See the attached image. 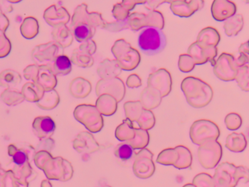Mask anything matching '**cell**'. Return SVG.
Returning <instances> with one entry per match:
<instances>
[{
  "mask_svg": "<svg viewBox=\"0 0 249 187\" xmlns=\"http://www.w3.org/2000/svg\"><path fill=\"white\" fill-rule=\"evenodd\" d=\"M181 88L188 103L194 108L206 107L212 101L213 91L212 86L199 78H185L181 82Z\"/></svg>",
  "mask_w": 249,
  "mask_h": 187,
  "instance_id": "6da1fadb",
  "label": "cell"
},
{
  "mask_svg": "<svg viewBox=\"0 0 249 187\" xmlns=\"http://www.w3.org/2000/svg\"><path fill=\"white\" fill-rule=\"evenodd\" d=\"M138 45L143 54L155 55L165 49L167 46V38L162 30L147 27L143 28L139 33Z\"/></svg>",
  "mask_w": 249,
  "mask_h": 187,
  "instance_id": "7a4b0ae2",
  "label": "cell"
},
{
  "mask_svg": "<svg viewBox=\"0 0 249 187\" xmlns=\"http://www.w3.org/2000/svg\"><path fill=\"white\" fill-rule=\"evenodd\" d=\"M111 51L122 70L133 71L141 62L139 51L123 39L117 41Z\"/></svg>",
  "mask_w": 249,
  "mask_h": 187,
  "instance_id": "3957f363",
  "label": "cell"
},
{
  "mask_svg": "<svg viewBox=\"0 0 249 187\" xmlns=\"http://www.w3.org/2000/svg\"><path fill=\"white\" fill-rule=\"evenodd\" d=\"M73 116L76 120L84 125L90 133H98L104 127L103 115L95 105L81 104L75 108Z\"/></svg>",
  "mask_w": 249,
  "mask_h": 187,
  "instance_id": "277c9868",
  "label": "cell"
},
{
  "mask_svg": "<svg viewBox=\"0 0 249 187\" xmlns=\"http://www.w3.org/2000/svg\"><path fill=\"white\" fill-rule=\"evenodd\" d=\"M220 136L219 127L211 120H196L192 124L190 129L191 141L198 146L210 140H217Z\"/></svg>",
  "mask_w": 249,
  "mask_h": 187,
  "instance_id": "5b68a950",
  "label": "cell"
},
{
  "mask_svg": "<svg viewBox=\"0 0 249 187\" xmlns=\"http://www.w3.org/2000/svg\"><path fill=\"white\" fill-rule=\"evenodd\" d=\"M222 156V147L217 140H210L199 146L198 157L200 164L207 169H212L219 163Z\"/></svg>",
  "mask_w": 249,
  "mask_h": 187,
  "instance_id": "8992f818",
  "label": "cell"
},
{
  "mask_svg": "<svg viewBox=\"0 0 249 187\" xmlns=\"http://www.w3.org/2000/svg\"><path fill=\"white\" fill-rule=\"evenodd\" d=\"M213 67L215 75L218 79L226 82L235 80L239 68L234 55L226 52L220 54Z\"/></svg>",
  "mask_w": 249,
  "mask_h": 187,
  "instance_id": "52a82bcc",
  "label": "cell"
},
{
  "mask_svg": "<svg viewBox=\"0 0 249 187\" xmlns=\"http://www.w3.org/2000/svg\"><path fill=\"white\" fill-rule=\"evenodd\" d=\"M164 21L163 15L159 11H153L147 16L135 13L129 18V24L134 31H139L147 27L163 30L164 28Z\"/></svg>",
  "mask_w": 249,
  "mask_h": 187,
  "instance_id": "ba28073f",
  "label": "cell"
},
{
  "mask_svg": "<svg viewBox=\"0 0 249 187\" xmlns=\"http://www.w3.org/2000/svg\"><path fill=\"white\" fill-rule=\"evenodd\" d=\"M95 93L98 97L104 94H110L120 102L124 98L125 86L123 81L119 77L101 79L96 85Z\"/></svg>",
  "mask_w": 249,
  "mask_h": 187,
  "instance_id": "9c48e42d",
  "label": "cell"
},
{
  "mask_svg": "<svg viewBox=\"0 0 249 187\" xmlns=\"http://www.w3.org/2000/svg\"><path fill=\"white\" fill-rule=\"evenodd\" d=\"M59 52L60 47L55 42H50L35 47L31 57L35 64L52 65L60 54Z\"/></svg>",
  "mask_w": 249,
  "mask_h": 187,
  "instance_id": "30bf717a",
  "label": "cell"
},
{
  "mask_svg": "<svg viewBox=\"0 0 249 187\" xmlns=\"http://www.w3.org/2000/svg\"><path fill=\"white\" fill-rule=\"evenodd\" d=\"M147 86L159 90L162 98L167 97L172 89L171 74L164 68H160L150 74Z\"/></svg>",
  "mask_w": 249,
  "mask_h": 187,
  "instance_id": "8fae6325",
  "label": "cell"
},
{
  "mask_svg": "<svg viewBox=\"0 0 249 187\" xmlns=\"http://www.w3.org/2000/svg\"><path fill=\"white\" fill-rule=\"evenodd\" d=\"M217 53L216 47H201L196 42L192 43L187 50V54L193 58L196 65H198L210 62L213 67Z\"/></svg>",
  "mask_w": 249,
  "mask_h": 187,
  "instance_id": "7c38bea8",
  "label": "cell"
},
{
  "mask_svg": "<svg viewBox=\"0 0 249 187\" xmlns=\"http://www.w3.org/2000/svg\"><path fill=\"white\" fill-rule=\"evenodd\" d=\"M236 166L232 163H222L217 167L213 177L215 187H235L234 174Z\"/></svg>",
  "mask_w": 249,
  "mask_h": 187,
  "instance_id": "4fadbf2b",
  "label": "cell"
},
{
  "mask_svg": "<svg viewBox=\"0 0 249 187\" xmlns=\"http://www.w3.org/2000/svg\"><path fill=\"white\" fill-rule=\"evenodd\" d=\"M33 82L41 85L45 91L55 89L58 80L52 65H38Z\"/></svg>",
  "mask_w": 249,
  "mask_h": 187,
  "instance_id": "5bb4252c",
  "label": "cell"
},
{
  "mask_svg": "<svg viewBox=\"0 0 249 187\" xmlns=\"http://www.w3.org/2000/svg\"><path fill=\"white\" fill-rule=\"evenodd\" d=\"M235 3L230 0H213L211 7L213 18L217 21H224L237 13Z\"/></svg>",
  "mask_w": 249,
  "mask_h": 187,
  "instance_id": "9a60e30c",
  "label": "cell"
},
{
  "mask_svg": "<svg viewBox=\"0 0 249 187\" xmlns=\"http://www.w3.org/2000/svg\"><path fill=\"white\" fill-rule=\"evenodd\" d=\"M32 127L34 134L37 137L45 139L53 136L56 124L50 116H38L34 119Z\"/></svg>",
  "mask_w": 249,
  "mask_h": 187,
  "instance_id": "2e32d148",
  "label": "cell"
},
{
  "mask_svg": "<svg viewBox=\"0 0 249 187\" xmlns=\"http://www.w3.org/2000/svg\"><path fill=\"white\" fill-rule=\"evenodd\" d=\"M153 154L146 149L139 152L137 154V160L135 161L134 167L141 166V171L138 176L142 178H147L151 176L155 170V167L152 161Z\"/></svg>",
  "mask_w": 249,
  "mask_h": 187,
  "instance_id": "e0dca14e",
  "label": "cell"
},
{
  "mask_svg": "<svg viewBox=\"0 0 249 187\" xmlns=\"http://www.w3.org/2000/svg\"><path fill=\"white\" fill-rule=\"evenodd\" d=\"M162 98L159 90L147 86L142 91L139 101L144 109L152 110L160 105Z\"/></svg>",
  "mask_w": 249,
  "mask_h": 187,
  "instance_id": "ac0fdd59",
  "label": "cell"
},
{
  "mask_svg": "<svg viewBox=\"0 0 249 187\" xmlns=\"http://www.w3.org/2000/svg\"><path fill=\"white\" fill-rule=\"evenodd\" d=\"M220 40V34L217 30L208 27L201 30L196 42L201 47H217Z\"/></svg>",
  "mask_w": 249,
  "mask_h": 187,
  "instance_id": "d6986e66",
  "label": "cell"
},
{
  "mask_svg": "<svg viewBox=\"0 0 249 187\" xmlns=\"http://www.w3.org/2000/svg\"><path fill=\"white\" fill-rule=\"evenodd\" d=\"M92 89L90 82L83 77L73 79L69 85V91L74 98L84 99L88 97Z\"/></svg>",
  "mask_w": 249,
  "mask_h": 187,
  "instance_id": "ffe728a7",
  "label": "cell"
},
{
  "mask_svg": "<svg viewBox=\"0 0 249 187\" xmlns=\"http://www.w3.org/2000/svg\"><path fill=\"white\" fill-rule=\"evenodd\" d=\"M97 73L101 79L118 77L122 71L116 59H105L100 63Z\"/></svg>",
  "mask_w": 249,
  "mask_h": 187,
  "instance_id": "44dd1931",
  "label": "cell"
},
{
  "mask_svg": "<svg viewBox=\"0 0 249 187\" xmlns=\"http://www.w3.org/2000/svg\"><path fill=\"white\" fill-rule=\"evenodd\" d=\"M117 100L107 94H104L98 97L95 106L103 116H110L115 114L118 107Z\"/></svg>",
  "mask_w": 249,
  "mask_h": 187,
  "instance_id": "7402d4cb",
  "label": "cell"
},
{
  "mask_svg": "<svg viewBox=\"0 0 249 187\" xmlns=\"http://www.w3.org/2000/svg\"><path fill=\"white\" fill-rule=\"evenodd\" d=\"M45 91L41 85L36 83L29 82L23 85L21 93L25 101L36 103L43 97Z\"/></svg>",
  "mask_w": 249,
  "mask_h": 187,
  "instance_id": "603a6c76",
  "label": "cell"
},
{
  "mask_svg": "<svg viewBox=\"0 0 249 187\" xmlns=\"http://www.w3.org/2000/svg\"><path fill=\"white\" fill-rule=\"evenodd\" d=\"M248 142L243 133L233 132L227 136L225 146L227 149L235 153H240L246 150Z\"/></svg>",
  "mask_w": 249,
  "mask_h": 187,
  "instance_id": "cb8c5ba5",
  "label": "cell"
},
{
  "mask_svg": "<svg viewBox=\"0 0 249 187\" xmlns=\"http://www.w3.org/2000/svg\"><path fill=\"white\" fill-rule=\"evenodd\" d=\"M224 28L227 36L233 37L242 31L244 25L243 16L235 14L224 21Z\"/></svg>",
  "mask_w": 249,
  "mask_h": 187,
  "instance_id": "d4e9b609",
  "label": "cell"
},
{
  "mask_svg": "<svg viewBox=\"0 0 249 187\" xmlns=\"http://www.w3.org/2000/svg\"><path fill=\"white\" fill-rule=\"evenodd\" d=\"M22 80L20 74L14 69H6L0 73V86L3 88H14Z\"/></svg>",
  "mask_w": 249,
  "mask_h": 187,
  "instance_id": "484cf974",
  "label": "cell"
},
{
  "mask_svg": "<svg viewBox=\"0 0 249 187\" xmlns=\"http://www.w3.org/2000/svg\"><path fill=\"white\" fill-rule=\"evenodd\" d=\"M52 68L56 76H65L72 71V62L68 56L60 54L55 59Z\"/></svg>",
  "mask_w": 249,
  "mask_h": 187,
  "instance_id": "4316f807",
  "label": "cell"
},
{
  "mask_svg": "<svg viewBox=\"0 0 249 187\" xmlns=\"http://www.w3.org/2000/svg\"><path fill=\"white\" fill-rule=\"evenodd\" d=\"M60 102V97L55 89L45 91L43 97L36 102L37 106L44 110L54 109Z\"/></svg>",
  "mask_w": 249,
  "mask_h": 187,
  "instance_id": "83f0119b",
  "label": "cell"
},
{
  "mask_svg": "<svg viewBox=\"0 0 249 187\" xmlns=\"http://www.w3.org/2000/svg\"><path fill=\"white\" fill-rule=\"evenodd\" d=\"M115 136L121 141H128L135 136V128L133 122L128 119L124 120L123 122L117 127Z\"/></svg>",
  "mask_w": 249,
  "mask_h": 187,
  "instance_id": "f1b7e54d",
  "label": "cell"
},
{
  "mask_svg": "<svg viewBox=\"0 0 249 187\" xmlns=\"http://www.w3.org/2000/svg\"><path fill=\"white\" fill-rule=\"evenodd\" d=\"M134 150L143 149L150 142V135L147 130L135 128V136L130 140L126 141Z\"/></svg>",
  "mask_w": 249,
  "mask_h": 187,
  "instance_id": "f546056e",
  "label": "cell"
},
{
  "mask_svg": "<svg viewBox=\"0 0 249 187\" xmlns=\"http://www.w3.org/2000/svg\"><path fill=\"white\" fill-rule=\"evenodd\" d=\"M2 101L10 106H16L23 102L25 99L21 91L14 88H6L1 94Z\"/></svg>",
  "mask_w": 249,
  "mask_h": 187,
  "instance_id": "4dcf8cb0",
  "label": "cell"
},
{
  "mask_svg": "<svg viewBox=\"0 0 249 187\" xmlns=\"http://www.w3.org/2000/svg\"><path fill=\"white\" fill-rule=\"evenodd\" d=\"M179 160V153L176 148H168L160 152L157 162L164 165L176 166Z\"/></svg>",
  "mask_w": 249,
  "mask_h": 187,
  "instance_id": "1f68e13d",
  "label": "cell"
},
{
  "mask_svg": "<svg viewBox=\"0 0 249 187\" xmlns=\"http://www.w3.org/2000/svg\"><path fill=\"white\" fill-rule=\"evenodd\" d=\"M72 63L82 68H89L93 66L94 60L92 55L85 53L79 49L74 50L71 57Z\"/></svg>",
  "mask_w": 249,
  "mask_h": 187,
  "instance_id": "d6a6232c",
  "label": "cell"
},
{
  "mask_svg": "<svg viewBox=\"0 0 249 187\" xmlns=\"http://www.w3.org/2000/svg\"><path fill=\"white\" fill-rule=\"evenodd\" d=\"M170 8L174 15L181 18H188L195 13L190 2L186 1L174 2L170 4Z\"/></svg>",
  "mask_w": 249,
  "mask_h": 187,
  "instance_id": "836d02e7",
  "label": "cell"
},
{
  "mask_svg": "<svg viewBox=\"0 0 249 187\" xmlns=\"http://www.w3.org/2000/svg\"><path fill=\"white\" fill-rule=\"evenodd\" d=\"M124 109L126 119L130 121H137L144 109L140 101H129L124 103Z\"/></svg>",
  "mask_w": 249,
  "mask_h": 187,
  "instance_id": "e575fe53",
  "label": "cell"
},
{
  "mask_svg": "<svg viewBox=\"0 0 249 187\" xmlns=\"http://www.w3.org/2000/svg\"><path fill=\"white\" fill-rule=\"evenodd\" d=\"M176 148L179 153V160L175 168L184 169L190 167L192 163V155L190 150L183 145H178Z\"/></svg>",
  "mask_w": 249,
  "mask_h": 187,
  "instance_id": "d590c367",
  "label": "cell"
},
{
  "mask_svg": "<svg viewBox=\"0 0 249 187\" xmlns=\"http://www.w3.org/2000/svg\"><path fill=\"white\" fill-rule=\"evenodd\" d=\"M140 128L149 130L154 127L156 118L151 110L143 109L142 114L137 121Z\"/></svg>",
  "mask_w": 249,
  "mask_h": 187,
  "instance_id": "8d00e7d4",
  "label": "cell"
},
{
  "mask_svg": "<svg viewBox=\"0 0 249 187\" xmlns=\"http://www.w3.org/2000/svg\"><path fill=\"white\" fill-rule=\"evenodd\" d=\"M36 20L32 18H26L21 25L20 31L22 35L26 38L32 39L36 36L38 33V25Z\"/></svg>",
  "mask_w": 249,
  "mask_h": 187,
  "instance_id": "74e56055",
  "label": "cell"
},
{
  "mask_svg": "<svg viewBox=\"0 0 249 187\" xmlns=\"http://www.w3.org/2000/svg\"><path fill=\"white\" fill-rule=\"evenodd\" d=\"M115 153L117 158L125 162L133 157L135 151L133 147L127 142L125 141L117 146Z\"/></svg>",
  "mask_w": 249,
  "mask_h": 187,
  "instance_id": "f35d334b",
  "label": "cell"
},
{
  "mask_svg": "<svg viewBox=\"0 0 249 187\" xmlns=\"http://www.w3.org/2000/svg\"><path fill=\"white\" fill-rule=\"evenodd\" d=\"M249 65L239 67L235 80L237 82L240 88L244 91L249 90Z\"/></svg>",
  "mask_w": 249,
  "mask_h": 187,
  "instance_id": "ab89813d",
  "label": "cell"
},
{
  "mask_svg": "<svg viewBox=\"0 0 249 187\" xmlns=\"http://www.w3.org/2000/svg\"><path fill=\"white\" fill-rule=\"evenodd\" d=\"M73 34L76 40L79 42L88 41L93 35L92 30L86 24L76 26L73 30Z\"/></svg>",
  "mask_w": 249,
  "mask_h": 187,
  "instance_id": "60d3db41",
  "label": "cell"
},
{
  "mask_svg": "<svg viewBox=\"0 0 249 187\" xmlns=\"http://www.w3.org/2000/svg\"><path fill=\"white\" fill-rule=\"evenodd\" d=\"M196 63L193 58L188 54H182L179 56L178 67L184 73L190 72L194 69Z\"/></svg>",
  "mask_w": 249,
  "mask_h": 187,
  "instance_id": "b9f144b4",
  "label": "cell"
},
{
  "mask_svg": "<svg viewBox=\"0 0 249 187\" xmlns=\"http://www.w3.org/2000/svg\"><path fill=\"white\" fill-rule=\"evenodd\" d=\"M243 120L241 116L235 112L230 113L225 119V123L227 129L230 130L239 129L242 125Z\"/></svg>",
  "mask_w": 249,
  "mask_h": 187,
  "instance_id": "7bdbcfd3",
  "label": "cell"
},
{
  "mask_svg": "<svg viewBox=\"0 0 249 187\" xmlns=\"http://www.w3.org/2000/svg\"><path fill=\"white\" fill-rule=\"evenodd\" d=\"M193 184L196 187H215L213 177L210 174L203 172L198 174L194 178Z\"/></svg>",
  "mask_w": 249,
  "mask_h": 187,
  "instance_id": "ee69618b",
  "label": "cell"
},
{
  "mask_svg": "<svg viewBox=\"0 0 249 187\" xmlns=\"http://www.w3.org/2000/svg\"><path fill=\"white\" fill-rule=\"evenodd\" d=\"M11 43L5 35V32L0 30V58L6 57L10 54Z\"/></svg>",
  "mask_w": 249,
  "mask_h": 187,
  "instance_id": "f6af8a7d",
  "label": "cell"
},
{
  "mask_svg": "<svg viewBox=\"0 0 249 187\" xmlns=\"http://www.w3.org/2000/svg\"><path fill=\"white\" fill-rule=\"evenodd\" d=\"M234 179L236 186H237L240 181L247 184L249 182V169L245 166L236 167Z\"/></svg>",
  "mask_w": 249,
  "mask_h": 187,
  "instance_id": "bcb514c9",
  "label": "cell"
},
{
  "mask_svg": "<svg viewBox=\"0 0 249 187\" xmlns=\"http://www.w3.org/2000/svg\"><path fill=\"white\" fill-rule=\"evenodd\" d=\"M13 162L19 166H22L27 163L28 157L26 152L23 150H17L12 156Z\"/></svg>",
  "mask_w": 249,
  "mask_h": 187,
  "instance_id": "7dc6e473",
  "label": "cell"
},
{
  "mask_svg": "<svg viewBox=\"0 0 249 187\" xmlns=\"http://www.w3.org/2000/svg\"><path fill=\"white\" fill-rule=\"evenodd\" d=\"M126 85L129 88H139L142 85V79L137 74H132L126 80Z\"/></svg>",
  "mask_w": 249,
  "mask_h": 187,
  "instance_id": "c3c4849f",
  "label": "cell"
},
{
  "mask_svg": "<svg viewBox=\"0 0 249 187\" xmlns=\"http://www.w3.org/2000/svg\"><path fill=\"white\" fill-rule=\"evenodd\" d=\"M78 49L81 51L85 52V53L90 55L94 54L96 51H97V47H96L95 43L93 42L85 43L84 44L81 45Z\"/></svg>",
  "mask_w": 249,
  "mask_h": 187,
  "instance_id": "681fc988",
  "label": "cell"
},
{
  "mask_svg": "<svg viewBox=\"0 0 249 187\" xmlns=\"http://www.w3.org/2000/svg\"><path fill=\"white\" fill-rule=\"evenodd\" d=\"M8 26H9V20H8L7 17L3 14L1 8H0V30L3 32H5Z\"/></svg>",
  "mask_w": 249,
  "mask_h": 187,
  "instance_id": "f907efd6",
  "label": "cell"
},
{
  "mask_svg": "<svg viewBox=\"0 0 249 187\" xmlns=\"http://www.w3.org/2000/svg\"><path fill=\"white\" fill-rule=\"evenodd\" d=\"M249 55L239 53L237 58H235L236 64H237L238 68L244 66V65H248L249 63Z\"/></svg>",
  "mask_w": 249,
  "mask_h": 187,
  "instance_id": "816d5d0a",
  "label": "cell"
},
{
  "mask_svg": "<svg viewBox=\"0 0 249 187\" xmlns=\"http://www.w3.org/2000/svg\"><path fill=\"white\" fill-rule=\"evenodd\" d=\"M189 2L195 12L203 9L204 6V0H190Z\"/></svg>",
  "mask_w": 249,
  "mask_h": 187,
  "instance_id": "f5cc1de1",
  "label": "cell"
},
{
  "mask_svg": "<svg viewBox=\"0 0 249 187\" xmlns=\"http://www.w3.org/2000/svg\"><path fill=\"white\" fill-rule=\"evenodd\" d=\"M148 5L152 8H156L159 7L161 4L165 3V0H146Z\"/></svg>",
  "mask_w": 249,
  "mask_h": 187,
  "instance_id": "db71d44e",
  "label": "cell"
},
{
  "mask_svg": "<svg viewBox=\"0 0 249 187\" xmlns=\"http://www.w3.org/2000/svg\"><path fill=\"white\" fill-rule=\"evenodd\" d=\"M249 41L242 43L239 48V53H243L249 55Z\"/></svg>",
  "mask_w": 249,
  "mask_h": 187,
  "instance_id": "11a10c76",
  "label": "cell"
},
{
  "mask_svg": "<svg viewBox=\"0 0 249 187\" xmlns=\"http://www.w3.org/2000/svg\"><path fill=\"white\" fill-rule=\"evenodd\" d=\"M186 1V0H165V3H168L171 4L172 3H173L174 2H176V1Z\"/></svg>",
  "mask_w": 249,
  "mask_h": 187,
  "instance_id": "9f6ffc18",
  "label": "cell"
},
{
  "mask_svg": "<svg viewBox=\"0 0 249 187\" xmlns=\"http://www.w3.org/2000/svg\"><path fill=\"white\" fill-rule=\"evenodd\" d=\"M135 1L138 4H142L146 2V0H135Z\"/></svg>",
  "mask_w": 249,
  "mask_h": 187,
  "instance_id": "6f0895ef",
  "label": "cell"
},
{
  "mask_svg": "<svg viewBox=\"0 0 249 187\" xmlns=\"http://www.w3.org/2000/svg\"><path fill=\"white\" fill-rule=\"evenodd\" d=\"M182 187H196L192 184H187L185 185V186H183Z\"/></svg>",
  "mask_w": 249,
  "mask_h": 187,
  "instance_id": "680465c9",
  "label": "cell"
},
{
  "mask_svg": "<svg viewBox=\"0 0 249 187\" xmlns=\"http://www.w3.org/2000/svg\"><path fill=\"white\" fill-rule=\"evenodd\" d=\"M7 1H10V2L12 3H17L21 1V0H7Z\"/></svg>",
  "mask_w": 249,
  "mask_h": 187,
  "instance_id": "91938a15",
  "label": "cell"
}]
</instances>
